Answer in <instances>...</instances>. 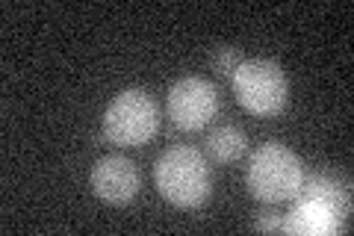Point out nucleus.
<instances>
[{"instance_id":"1","label":"nucleus","mask_w":354,"mask_h":236,"mask_svg":"<svg viewBox=\"0 0 354 236\" xmlns=\"http://www.w3.org/2000/svg\"><path fill=\"white\" fill-rule=\"evenodd\" d=\"M153 181L169 204L183 210L201 207L213 189V174L204 154L189 145H174L165 151L153 165Z\"/></svg>"},{"instance_id":"2","label":"nucleus","mask_w":354,"mask_h":236,"mask_svg":"<svg viewBox=\"0 0 354 236\" xmlns=\"http://www.w3.org/2000/svg\"><path fill=\"white\" fill-rule=\"evenodd\" d=\"M304 181V165L295 156L292 148L281 142H266L248 160V192L263 201V204H281V201H292L301 189Z\"/></svg>"},{"instance_id":"3","label":"nucleus","mask_w":354,"mask_h":236,"mask_svg":"<svg viewBox=\"0 0 354 236\" xmlns=\"http://www.w3.org/2000/svg\"><path fill=\"white\" fill-rule=\"evenodd\" d=\"M160 130V107L145 89H124L104 112V139L118 148H139Z\"/></svg>"},{"instance_id":"4","label":"nucleus","mask_w":354,"mask_h":236,"mask_svg":"<svg viewBox=\"0 0 354 236\" xmlns=\"http://www.w3.org/2000/svg\"><path fill=\"white\" fill-rule=\"evenodd\" d=\"M230 83H234V95L239 107L257 118L278 116L286 107V98H290L286 74L272 60H242L236 74L230 77Z\"/></svg>"},{"instance_id":"5","label":"nucleus","mask_w":354,"mask_h":236,"mask_svg":"<svg viewBox=\"0 0 354 236\" xmlns=\"http://www.w3.org/2000/svg\"><path fill=\"white\" fill-rule=\"evenodd\" d=\"M169 118L177 130H201L218 112V92L204 77H183L169 89Z\"/></svg>"},{"instance_id":"6","label":"nucleus","mask_w":354,"mask_h":236,"mask_svg":"<svg viewBox=\"0 0 354 236\" xmlns=\"http://www.w3.org/2000/svg\"><path fill=\"white\" fill-rule=\"evenodd\" d=\"M139 168L127 156H101L92 165V192L106 204H130L139 195Z\"/></svg>"},{"instance_id":"7","label":"nucleus","mask_w":354,"mask_h":236,"mask_svg":"<svg viewBox=\"0 0 354 236\" xmlns=\"http://www.w3.org/2000/svg\"><path fill=\"white\" fill-rule=\"evenodd\" d=\"M292 210L283 216V233L292 236H330L339 230V212L316 198H292Z\"/></svg>"},{"instance_id":"8","label":"nucleus","mask_w":354,"mask_h":236,"mask_svg":"<svg viewBox=\"0 0 354 236\" xmlns=\"http://www.w3.org/2000/svg\"><path fill=\"white\" fill-rule=\"evenodd\" d=\"M295 198H316V201H325L328 207H334L339 212V219L348 216L351 210V195H348V186L337 181L334 174H310L301 181V189H298Z\"/></svg>"},{"instance_id":"9","label":"nucleus","mask_w":354,"mask_h":236,"mask_svg":"<svg viewBox=\"0 0 354 236\" xmlns=\"http://www.w3.org/2000/svg\"><path fill=\"white\" fill-rule=\"evenodd\" d=\"M204 151H207L209 160H216V163H236V160L245 156L248 139H245V133H242L239 127L221 125V127H213L207 133Z\"/></svg>"},{"instance_id":"10","label":"nucleus","mask_w":354,"mask_h":236,"mask_svg":"<svg viewBox=\"0 0 354 236\" xmlns=\"http://www.w3.org/2000/svg\"><path fill=\"white\" fill-rule=\"evenodd\" d=\"M209 65H213V71L221 77H234L236 69L242 65V53L236 48H230V44H216L213 56H209Z\"/></svg>"},{"instance_id":"11","label":"nucleus","mask_w":354,"mask_h":236,"mask_svg":"<svg viewBox=\"0 0 354 236\" xmlns=\"http://www.w3.org/2000/svg\"><path fill=\"white\" fill-rule=\"evenodd\" d=\"M254 228H257V230H283V216L263 210V212L254 216Z\"/></svg>"}]
</instances>
